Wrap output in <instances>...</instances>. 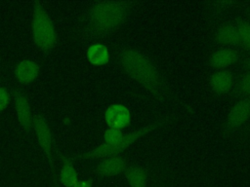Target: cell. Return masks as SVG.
Here are the masks:
<instances>
[{
  "instance_id": "6da1fadb",
  "label": "cell",
  "mask_w": 250,
  "mask_h": 187,
  "mask_svg": "<svg viewBox=\"0 0 250 187\" xmlns=\"http://www.w3.org/2000/svg\"><path fill=\"white\" fill-rule=\"evenodd\" d=\"M118 59L123 70L136 82L157 96H162V83L160 75L151 59L142 51L134 48H125Z\"/></svg>"
},
{
  "instance_id": "7a4b0ae2",
  "label": "cell",
  "mask_w": 250,
  "mask_h": 187,
  "mask_svg": "<svg viewBox=\"0 0 250 187\" xmlns=\"http://www.w3.org/2000/svg\"><path fill=\"white\" fill-rule=\"evenodd\" d=\"M127 3L102 1L96 3L90 12V23L99 33H107L119 28L127 18Z\"/></svg>"
},
{
  "instance_id": "3957f363",
  "label": "cell",
  "mask_w": 250,
  "mask_h": 187,
  "mask_svg": "<svg viewBox=\"0 0 250 187\" xmlns=\"http://www.w3.org/2000/svg\"><path fill=\"white\" fill-rule=\"evenodd\" d=\"M164 122H165V120L160 119V120H157L155 122H152V123L146 125V126L136 129V130L124 134L122 140L114 146L108 145L106 143L101 144L98 147L94 148L93 150L84 154L83 158L84 159H99V158H107L110 156H117V155L121 154L129 146H131L140 137L151 132L158 126L162 125Z\"/></svg>"
},
{
  "instance_id": "277c9868",
  "label": "cell",
  "mask_w": 250,
  "mask_h": 187,
  "mask_svg": "<svg viewBox=\"0 0 250 187\" xmlns=\"http://www.w3.org/2000/svg\"><path fill=\"white\" fill-rule=\"evenodd\" d=\"M33 39L36 46L44 51L51 50L57 43L55 26L40 4L35 3L33 15Z\"/></svg>"
},
{
  "instance_id": "5b68a950",
  "label": "cell",
  "mask_w": 250,
  "mask_h": 187,
  "mask_svg": "<svg viewBox=\"0 0 250 187\" xmlns=\"http://www.w3.org/2000/svg\"><path fill=\"white\" fill-rule=\"evenodd\" d=\"M250 117V100L245 98L236 102L229 112L226 120L228 131L239 129Z\"/></svg>"
},
{
  "instance_id": "8992f818",
  "label": "cell",
  "mask_w": 250,
  "mask_h": 187,
  "mask_svg": "<svg viewBox=\"0 0 250 187\" xmlns=\"http://www.w3.org/2000/svg\"><path fill=\"white\" fill-rule=\"evenodd\" d=\"M104 119L109 128L121 130L130 124L131 113L122 104H112L107 107L104 113Z\"/></svg>"
},
{
  "instance_id": "52a82bcc",
  "label": "cell",
  "mask_w": 250,
  "mask_h": 187,
  "mask_svg": "<svg viewBox=\"0 0 250 187\" xmlns=\"http://www.w3.org/2000/svg\"><path fill=\"white\" fill-rule=\"evenodd\" d=\"M127 167V162L123 157L119 155L110 156L104 158L96 166L95 172L102 176H114L124 172Z\"/></svg>"
},
{
  "instance_id": "ba28073f",
  "label": "cell",
  "mask_w": 250,
  "mask_h": 187,
  "mask_svg": "<svg viewBox=\"0 0 250 187\" xmlns=\"http://www.w3.org/2000/svg\"><path fill=\"white\" fill-rule=\"evenodd\" d=\"M237 54L229 48H223L215 51L209 57V64L216 69L224 70L237 61Z\"/></svg>"
},
{
  "instance_id": "9c48e42d",
  "label": "cell",
  "mask_w": 250,
  "mask_h": 187,
  "mask_svg": "<svg viewBox=\"0 0 250 187\" xmlns=\"http://www.w3.org/2000/svg\"><path fill=\"white\" fill-rule=\"evenodd\" d=\"M32 124L34 127V130L36 131L37 137H38V143L42 147L43 151L47 155V157L50 159L51 157V144H52V135L50 129L48 125L42 120L40 117L35 116L32 119Z\"/></svg>"
},
{
  "instance_id": "30bf717a",
  "label": "cell",
  "mask_w": 250,
  "mask_h": 187,
  "mask_svg": "<svg viewBox=\"0 0 250 187\" xmlns=\"http://www.w3.org/2000/svg\"><path fill=\"white\" fill-rule=\"evenodd\" d=\"M209 83L216 94H226L230 91L233 86V76L231 72L228 70H220L210 77Z\"/></svg>"
},
{
  "instance_id": "8fae6325",
  "label": "cell",
  "mask_w": 250,
  "mask_h": 187,
  "mask_svg": "<svg viewBox=\"0 0 250 187\" xmlns=\"http://www.w3.org/2000/svg\"><path fill=\"white\" fill-rule=\"evenodd\" d=\"M39 65L31 60H22L16 66V76L20 83L29 84L39 74Z\"/></svg>"
},
{
  "instance_id": "7c38bea8",
  "label": "cell",
  "mask_w": 250,
  "mask_h": 187,
  "mask_svg": "<svg viewBox=\"0 0 250 187\" xmlns=\"http://www.w3.org/2000/svg\"><path fill=\"white\" fill-rule=\"evenodd\" d=\"M216 41L222 45L234 46L239 44V35L237 26L231 23L221 25L215 34Z\"/></svg>"
},
{
  "instance_id": "4fadbf2b",
  "label": "cell",
  "mask_w": 250,
  "mask_h": 187,
  "mask_svg": "<svg viewBox=\"0 0 250 187\" xmlns=\"http://www.w3.org/2000/svg\"><path fill=\"white\" fill-rule=\"evenodd\" d=\"M15 104L21 125L24 129H29L32 123V117L30 106L26 97L21 93H15Z\"/></svg>"
},
{
  "instance_id": "5bb4252c",
  "label": "cell",
  "mask_w": 250,
  "mask_h": 187,
  "mask_svg": "<svg viewBox=\"0 0 250 187\" xmlns=\"http://www.w3.org/2000/svg\"><path fill=\"white\" fill-rule=\"evenodd\" d=\"M124 175L129 187H147V174L142 167L130 165L124 170Z\"/></svg>"
},
{
  "instance_id": "9a60e30c",
  "label": "cell",
  "mask_w": 250,
  "mask_h": 187,
  "mask_svg": "<svg viewBox=\"0 0 250 187\" xmlns=\"http://www.w3.org/2000/svg\"><path fill=\"white\" fill-rule=\"evenodd\" d=\"M87 57L94 65H104L109 60V53L104 45L94 44L87 50Z\"/></svg>"
},
{
  "instance_id": "2e32d148",
  "label": "cell",
  "mask_w": 250,
  "mask_h": 187,
  "mask_svg": "<svg viewBox=\"0 0 250 187\" xmlns=\"http://www.w3.org/2000/svg\"><path fill=\"white\" fill-rule=\"evenodd\" d=\"M60 180L61 183L65 187H73L78 181L76 170L68 160L64 161V164L61 170Z\"/></svg>"
},
{
  "instance_id": "e0dca14e",
  "label": "cell",
  "mask_w": 250,
  "mask_h": 187,
  "mask_svg": "<svg viewBox=\"0 0 250 187\" xmlns=\"http://www.w3.org/2000/svg\"><path fill=\"white\" fill-rule=\"evenodd\" d=\"M239 43L245 48L250 50V22L240 21L237 25Z\"/></svg>"
},
{
  "instance_id": "ac0fdd59",
  "label": "cell",
  "mask_w": 250,
  "mask_h": 187,
  "mask_svg": "<svg viewBox=\"0 0 250 187\" xmlns=\"http://www.w3.org/2000/svg\"><path fill=\"white\" fill-rule=\"evenodd\" d=\"M123 136L124 134L121 131V130L114 129V128H108L104 133V139L105 143L113 146L118 144L122 140Z\"/></svg>"
},
{
  "instance_id": "d6986e66",
  "label": "cell",
  "mask_w": 250,
  "mask_h": 187,
  "mask_svg": "<svg viewBox=\"0 0 250 187\" xmlns=\"http://www.w3.org/2000/svg\"><path fill=\"white\" fill-rule=\"evenodd\" d=\"M237 92L241 95L250 97V71L241 76L237 85Z\"/></svg>"
},
{
  "instance_id": "ffe728a7",
  "label": "cell",
  "mask_w": 250,
  "mask_h": 187,
  "mask_svg": "<svg viewBox=\"0 0 250 187\" xmlns=\"http://www.w3.org/2000/svg\"><path fill=\"white\" fill-rule=\"evenodd\" d=\"M10 101V97L8 93L6 92L5 89H3L2 87H0V111L4 110Z\"/></svg>"
},
{
  "instance_id": "44dd1931",
  "label": "cell",
  "mask_w": 250,
  "mask_h": 187,
  "mask_svg": "<svg viewBox=\"0 0 250 187\" xmlns=\"http://www.w3.org/2000/svg\"><path fill=\"white\" fill-rule=\"evenodd\" d=\"M73 187H93V180L92 178L87 180H78Z\"/></svg>"
},
{
  "instance_id": "7402d4cb",
  "label": "cell",
  "mask_w": 250,
  "mask_h": 187,
  "mask_svg": "<svg viewBox=\"0 0 250 187\" xmlns=\"http://www.w3.org/2000/svg\"><path fill=\"white\" fill-rule=\"evenodd\" d=\"M247 64H248V66H250V55H249V56L247 58Z\"/></svg>"
}]
</instances>
